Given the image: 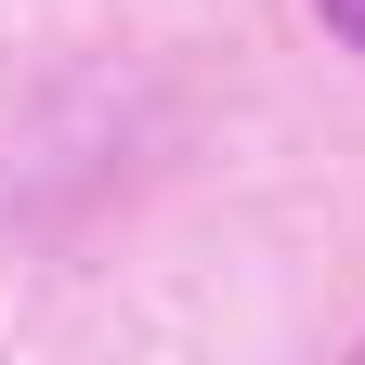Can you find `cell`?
Instances as JSON below:
<instances>
[{
  "instance_id": "2",
  "label": "cell",
  "mask_w": 365,
  "mask_h": 365,
  "mask_svg": "<svg viewBox=\"0 0 365 365\" xmlns=\"http://www.w3.org/2000/svg\"><path fill=\"white\" fill-rule=\"evenodd\" d=\"M352 365H365V352H352Z\"/></svg>"
},
{
  "instance_id": "1",
  "label": "cell",
  "mask_w": 365,
  "mask_h": 365,
  "mask_svg": "<svg viewBox=\"0 0 365 365\" xmlns=\"http://www.w3.org/2000/svg\"><path fill=\"white\" fill-rule=\"evenodd\" d=\"M327 26H339V39H352V53H365V0H327Z\"/></svg>"
}]
</instances>
